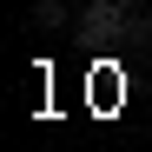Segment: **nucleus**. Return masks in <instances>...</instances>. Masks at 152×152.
<instances>
[{
  "mask_svg": "<svg viewBox=\"0 0 152 152\" xmlns=\"http://www.w3.org/2000/svg\"><path fill=\"white\" fill-rule=\"evenodd\" d=\"M80 40H86V46H132V40H152V13L139 7V0H86Z\"/></svg>",
  "mask_w": 152,
  "mask_h": 152,
  "instance_id": "obj_1",
  "label": "nucleus"
},
{
  "mask_svg": "<svg viewBox=\"0 0 152 152\" xmlns=\"http://www.w3.org/2000/svg\"><path fill=\"white\" fill-rule=\"evenodd\" d=\"M33 20H40V27H60V20H66V0H33Z\"/></svg>",
  "mask_w": 152,
  "mask_h": 152,
  "instance_id": "obj_2",
  "label": "nucleus"
}]
</instances>
